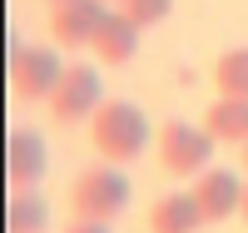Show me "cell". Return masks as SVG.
Segmentation results:
<instances>
[{"instance_id":"6da1fadb","label":"cell","mask_w":248,"mask_h":233,"mask_svg":"<svg viewBox=\"0 0 248 233\" xmlns=\"http://www.w3.org/2000/svg\"><path fill=\"white\" fill-rule=\"evenodd\" d=\"M90 149L109 164H134L149 149V119L134 99H105L90 119Z\"/></svg>"},{"instance_id":"7a4b0ae2","label":"cell","mask_w":248,"mask_h":233,"mask_svg":"<svg viewBox=\"0 0 248 233\" xmlns=\"http://www.w3.org/2000/svg\"><path fill=\"white\" fill-rule=\"evenodd\" d=\"M129 208V179L119 164H90L85 174H75L70 184V214L75 218H94V223H114Z\"/></svg>"},{"instance_id":"3957f363","label":"cell","mask_w":248,"mask_h":233,"mask_svg":"<svg viewBox=\"0 0 248 233\" xmlns=\"http://www.w3.org/2000/svg\"><path fill=\"white\" fill-rule=\"evenodd\" d=\"M214 144L218 139L209 129L169 119V124H159V134H154V154H159V169L169 179H199L203 169H209V159H214Z\"/></svg>"},{"instance_id":"277c9868","label":"cell","mask_w":248,"mask_h":233,"mask_svg":"<svg viewBox=\"0 0 248 233\" xmlns=\"http://www.w3.org/2000/svg\"><path fill=\"white\" fill-rule=\"evenodd\" d=\"M60 75H65V65L55 60L50 45H25V40L10 45V94L20 104L50 99V90L60 84Z\"/></svg>"},{"instance_id":"5b68a950","label":"cell","mask_w":248,"mask_h":233,"mask_svg":"<svg viewBox=\"0 0 248 233\" xmlns=\"http://www.w3.org/2000/svg\"><path fill=\"white\" fill-rule=\"evenodd\" d=\"M50 124L55 129H70V124H85L94 119V109L105 99H99V75L90 65H65V75H60V84L50 90Z\"/></svg>"},{"instance_id":"8992f818","label":"cell","mask_w":248,"mask_h":233,"mask_svg":"<svg viewBox=\"0 0 248 233\" xmlns=\"http://www.w3.org/2000/svg\"><path fill=\"white\" fill-rule=\"evenodd\" d=\"M105 15H109L105 0H65V5H50V35H55V45H70V50L90 45Z\"/></svg>"},{"instance_id":"52a82bcc","label":"cell","mask_w":248,"mask_h":233,"mask_svg":"<svg viewBox=\"0 0 248 233\" xmlns=\"http://www.w3.org/2000/svg\"><path fill=\"white\" fill-rule=\"evenodd\" d=\"M45 139H40L35 129H10L5 139V184L10 188H35L40 179H45Z\"/></svg>"},{"instance_id":"ba28073f","label":"cell","mask_w":248,"mask_h":233,"mask_svg":"<svg viewBox=\"0 0 248 233\" xmlns=\"http://www.w3.org/2000/svg\"><path fill=\"white\" fill-rule=\"evenodd\" d=\"M194 199H199V208H203L209 223H223V218H233L243 208V179L233 174V169H203V174L194 179Z\"/></svg>"},{"instance_id":"9c48e42d","label":"cell","mask_w":248,"mask_h":233,"mask_svg":"<svg viewBox=\"0 0 248 233\" xmlns=\"http://www.w3.org/2000/svg\"><path fill=\"white\" fill-rule=\"evenodd\" d=\"M94 55L105 60V65H129V60L139 55V25L124 10H109L105 20H99V30H94Z\"/></svg>"},{"instance_id":"30bf717a","label":"cell","mask_w":248,"mask_h":233,"mask_svg":"<svg viewBox=\"0 0 248 233\" xmlns=\"http://www.w3.org/2000/svg\"><path fill=\"white\" fill-rule=\"evenodd\" d=\"M203 223H209V218H203L194 188H189V194H164L149 208V233H199Z\"/></svg>"},{"instance_id":"8fae6325","label":"cell","mask_w":248,"mask_h":233,"mask_svg":"<svg viewBox=\"0 0 248 233\" xmlns=\"http://www.w3.org/2000/svg\"><path fill=\"white\" fill-rule=\"evenodd\" d=\"M203 129H209L218 144H248V99L218 94L209 109H203Z\"/></svg>"},{"instance_id":"7c38bea8","label":"cell","mask_w":248,"mask_h":233,"mask_svg":"<svg viewBox=\"0 0 248 233\" xmlns=\"http://www.w3.org/2000/svg\"><path fill=\"white\" fill-rule=\"evenodd\" d=\"M50 208L35 188H10V208H5V233H45Z\"/></svg>"},{"instance_id":"4fadbf2b","label":"cell","mask_w":248,"mask_h":233,"mask_svg":"<svg viewBox=\"0 0 248 233\" xmlns=\"http://www.w3.org/2000/svg\"><path fill=\"white\" fill-rule=\"evenodd\" d=\"M214 90L233 94V99H248V45H233L214 60Z\"/></svg>"},{"instance_id":"5bb4252c","label":"cell","mask_w":248,"mask_h":233,"mask_svg":"<svg viewBox=\"0 0 248 233\" xmlns=\"http://www.w3.org/2000/svg\"><path fill=\"white\" fill-rule=\"evenodd\" d=\"M114 10H124V15H129L139 30H149V25H159V20H169L174 0H119Z\"/></svg>"},{"instance_id":"9a60e30c","label":"cell","mask_w":248,"mask_h":233,"mask_svg":"<svg viewBox=\"0 0 248 233\" xmlns=\"http://www.w3.org/2000/svg\"><path fill=\"white\" fill-rule=\"evenodd\" d=\"M65 233H109V223H94V218H70Z\"/></svg>"},{"instance_id":"2e32d148","label":"cell","mask_w":248,"mask_h":233,"mask_svg":"<svg viewBox=\"0 0 248 233\" xmlns=\"http://www.w3.org/2000/svg\"><path fill=\"white\" fill-rule=\"evenodd\" d=\"M238 214H243V223H248V184H243V208H238Z\"/></svg>"},{"instance_id":"e0dca14e","label":"cell","mask_w":248,"mask_h":233,"mask_svg":"<svg viewBox=\"0 0 248 233\" xmlns=\"http://www.w3.org/2000/svg\"><path fill=\"white\" fill-rule=\"evenodd\" d=\"M238 149H243V159H238V164H243V174H248V144H238Z\"/></svg>"},{"instance_id":"ac0fdd59","label":"cell","mask_w":248,"mask_h":233,"mask_svg":"<svg viewBox=\"0 0 248 233\" xmlns=\"http://www.w3.org/2000/svg\"><path fill=\"white\" fill-rule=\"evenodd\" d=\"M45 5H65V0H45Z\"/></svg>"},{"instance_id":"d6986e66","label":"cell","mask_w":248,"mask_h":233,"mask_svg":"<svg viewBox=\"0 0 248 233\" xmlns=\"http://www.w3.org/2000/svg\"><path fill=\"white\" fill-rule=\"evenodd\" d=\"M105 5H119V0H105Z\"/></svg>"}]
</instances>
